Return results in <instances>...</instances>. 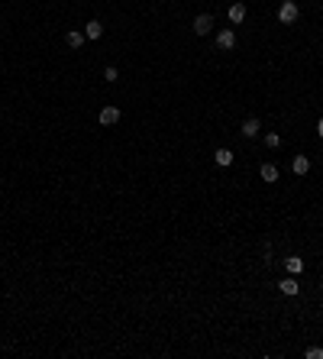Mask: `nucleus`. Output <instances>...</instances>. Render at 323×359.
I'll return each instance as SVG.
<instances>
[{"mask_svg":"<svg viewBox=\"0 0 323 359\" xmlns=\"http://www.w3.org/2000/svg\"><path fill=\"white\" fill-rule=\"evenodd\" d=\"M298 16H301V10H298V4H294V0H284V4L278 7V20H281L284 26L298 23Z\"/></svg>","mask_w":323,"mask_h":359,"instance_id":"f257e3e1","label":"nucleus"},{"mask_svg":"<svg viewBox=\"0 0 323 359\" xmlns=\"http://www.w3.org/2000/svg\"><path fill=\"white\" fill-rule=\"evenodd\" d=\"M97 120H100V126H117V123H120V107L107 104V107L97 113Z\"/></svg>","mask_w":323,"mask_h":359,"instance_id":"f03ea898","label":"nucleus"},{"mask_svg":"<svg viewBox=\"0 0 323 359\" xmlns=\"http://www.w3.org/2000/svg\"><path fill=\"white\" fill-rule=\"evenodd\" d=\"M239 133L246 136V139H256L262 133V120L259 117H249V120H242V126H239Z\"/></svg>","mask_w":323,"mask_h":359,"instance_id":"7ed1b4c3","label":"nucleus"},{"mask_svg":"<svg viewBox=\"0 0 323 359\" xmlns=\"http://www.w3.org/2000/svg\"><path fill=\"white\" fill-rule=\"evenodd\" d=\"M191 29H194L197 36H207V32L213 29V16H210V13H200V16H194V26H191Z\"/></svg>","mask_w":323,"mask_h":359,"instance_id":"20e7f679","label":"nucleus"},{"mask_svg":"<svg viewBox=\"0 0 323 359\" xmlns=\"http://www.w3.org/2000/svg\"><path fill=\"white\" fill-rule=\"evenodd\" d=\"M217 46H220L223 52L236 49V32H233V29H220V32H217Z\"/></svg>","mask_w":323,"mask_h":359,"instance_id":"39448f33","label":"nucleus"},{"mask_svg":"<svg viewBox=\"0 0 323 359\" xmlns=\"http://www.w3.org/2000/svg\"><path fill=\"white\" fill-rule=\"evenodd\" d=\"M278 291H281V295H298L301 291V285H298V275H288V278H281V282H278Z\"/></svg>","mask_w":323,"mask_h":359,"instance_id":"423d86ee","label":"nucleus"},{"mask_svg":"<svg viewBox=\"0 0 323 359\" xmlns=\"http://www.w3.org/2000/svg\"><path fill=\"white\" fill-rule=\"evenodd\" d=\"M291 172L294 175H307L310 172V159H307V155H294V159H291Z\"/></svg>","mask_w":323,"mask_h":359,"instance_id":"0eeeda50","label":"nucleus"},{"mask_svg":"<svg viewBox=\"0 0 323 359\" xmlns=\"http://www.w3.org/2000/svg\"><path fill=\"white\" fill-rule=\"evenodd\" d=\"M259 175H262V181H278V165H272V162H262V169H259Z\"/></svg>","mask_w":323,"mask_h":359,"instance_id":"6e6552de","label":"nucleus"},{"mask_svg":"<svg viewBox=\"0 0 323 359\" xmlns=\"http://www.w3.org/2000/svg\"><path fill=\"white\" fill-rule=\"evenodd\" d=\"M226 16H230V23H242L246 20V4H230Z\"/></svg>","mask_w":323,"mask_h":359,"instance_id":"1a4fd4ad","label":"nucleus"},{"mask_svg":"<svg viewBox=\"0 0 323 359\" xmlns=\"http://www.w3.org/2000/svg\"><path fill=\"white\" fill-rule=\"evenodd\" d=\"M284 269H288V275H301L304 272V259L301 256H288L284 259Z\"/></svg>","mask_w":323,"mask_h":359,"instance_id":"9d476101","label":"nucleus"},{"mask_svg":"<svg viewBox=\"0 0 323 359\" xmlns=\"http://www.w3.org/2000/svg\"><path fill=\"white\" fill-rule=\"evenodd\" d=\"M84 36H87V39H100V36H103V23H100V20H91V23L84 26Z\"/></svg>","mask_w":323,"mask_h":359,"instance_id":"9b49d317","label":"nucleus"},{"mask_svg":"<svg viewBox=\"0 0 323 359\" xmlns=\"http://www.w3.org/2000/svg\"><path fill=\"white\" fill-rule=\"evenodd\" d=\"M213 162L220 165V169H226V165H233V152H230V149H217V152H213Z\"/></svg>","mask_w":323,"mask_h":359,"instance_id":"f8f14e48","label":"nucleus"},{"mask_svg":"<svg viewBox=\"0 0 323 359\" xmlns=\"http://www.w3.org/2000/svg\"><path fill=\"white\" fill-rule=\"evenodd\" d=\"M84 32H78V29H71V32H68V36H65V42H68V49H81L84 46Z\"/></svg>","mask_w":323,"mask_h":359,"instance_id":"ddd939ff","label":"nucleus"},{"mask_svg":"<svg viewBox=\"0 0 323 359\" xmlns=\"http://www.w3.org/2000/svg\"><path fill=\"white\" fill-rule=\"evenodd\" d=\"M265 146H268V149H278V146H281V136L268 129V133H265Z\"/></svg>","mask_w":323,"mask_h":359,"instance_id":"4468645a","label":"nucleus"},{"mask_svg":"<svg viewBox=\"0 0 323 359\" xmlns=\"http://www.w3.org/2000/svg\"><path fill=\"white\" fill-rule=\"evenodd\" d=\"M103 78H107L110 84H113V81H120V72H117V65H107V68H103Z\"/></svg>","mask_w":323,"mask_h":359,"instance_id":"2eb2a0df","label":"nucleus"},{"mask_svg":"<svg viewBox=\"0 0 323 359\" xmlns=\"http://www.w3.org/2000/svg\"><path fill=\"white\" fill-rule=\"evenodd\" d=\"M307 359H323V346H307V353H304Z\"/></svg>","mask_w":323,"mask_h":359,"instance_id":"dca6fc26","label":"nucleus"},{"mask_svg":"<svg viewBox=\"0 0 323 359\" xmlns=\"http://www.w3.org/2000/svg\"><path fill=\"white\" fill-rule=\"evenodd\" d=\"M317 136L323 139V117H320V123H317Z\"/></svg>","mask_w":323,"mask_h":359,"instance_id":"f3484780","label":"nucleus"},{"mask_svg":"<svg viewBox=\"0 0 323 359\" xmlns=\"http://www.w3.org/2000/svg\"><path fill=\"white\" fill-rule=\"evenodd\" d=\"M320 288H323V282H320Z\"/></svg>","mask_w":323,"mask_h":359,"instance_id":"a211bd4d","label":"nucleus"}]
</instances>
